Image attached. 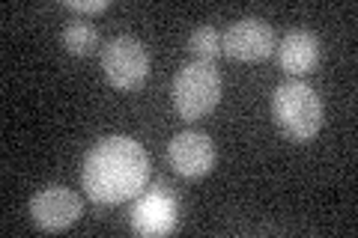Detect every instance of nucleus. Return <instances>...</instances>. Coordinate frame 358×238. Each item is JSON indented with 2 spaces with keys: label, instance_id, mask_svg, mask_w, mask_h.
Wrapping results in <instances>:
<instances>
[{
  "label": "nucleus",
  "instance_id": "f257e3e1",
  "mask_svg": "<svg viewBox=\"0 0 358 238\" xmlns=\"http://www.w3.org/2000/svg\"><path fill=\"white\" fill-rule=\"evenodd\" d=\"M150 182V155L131 137H105L87 152L81 167L84 194L99 206L134 200Z\"/></svg>",
  "mask_w": 358,
  "mask_h": 238
},
{
  "label": "nucleus",
  "instance_id": "f03ea898",
  "mask_svg": "<svg viewBox=\"0 0 358 238\" xmlns=\"http://www.w3.org/2000/svg\"><path fill=\"white\" fill-rule=\"evenodd\" d=\"M275 122L289 140L305 143L322 128V98L299 77H289L272 93Z\"/></svg>",
  "mask_w": 358,
  "mask_h": 238
},
{
  "label": "nucleus",
  "instance_id": "7ed1b4c3",
  "mask_svg": "<svg viewBox=\"0 0 358 238\" xmlns=\"http://www.w3.org/2000/svg\"><path fill=\"white\" fill-rule=\"evenodd\" d=\"M173 107L182 119L194 122L215 110L221 98V72L215 63H188L173 77Z\"/></svg>",
  "mask_w": 358,
  "mask_h": 238
},
{
  "label": "nucleus",
  "instance_id": "20e7f679",
  "mask_svg": "<svg viewBox=\"0 0 358 238\" xmlns=\"http://www.w3.org/2000/svg\"><path fill=\"white\" fill-rule=\"evenodd\" d=\"M102 69L110 87L117 89H138L150 75V54L141 39L117 36L105 45L102 51Z\"/></svg>",
  "mask_w": 358,
  "mask_h": 238
},
{
  "label": "nucleus",
  "instance_id": "39448f33",
  "mask_svg": "<svg viewBox=\"0 0 358 238\" xmlns=\"http://www.w3.org/2000/svg\"><path fill=\"white\" fill-rule=\"evenodd\" d=\"M179 200L164 182L159 188L138 194V202L131 209V230L138 235H167L176 226Z\"/></svg>",
  "mask_w": 358,
  "mask_h": 238
},
{
  "label": "nucleus",
  "instance_id": "423d86ee",
  "mask_svg": "<svg viewBox=\"0 0 358 238\" xmlns=\"http://www.w3.org/2000/svg\"><path fill=\"white\" fill-rule=\"evenodd\" d=\"M30 218L45 232H60L81 218V197L66 185H48L30 200Z\"/></svg>",
  "mask_w": 358,
  "mask_h": 238
},
{
  "label": "nucleus",
  "instance_id": "0eeeda50",
  "mask_svg": "<svg viewBox=\"0 0 358 238\" xmlns=\"http://www.w3.org/2000/svg\"><path fill=\"white\" fill-rule=\"evenodd\" d=\"M221 39H224V51L242 63L266 60L275 51V30L263 18H242L236 24H230Z\"/></svg>",
  "mask_w": 358,
  "mask_h": 238
},
{
  "label": "nucleus",
  "instance_id": "6e6552de",
  "mask_svg": "<svg viewBox=\"0 0 358 238\" xmlns=\"http://www.w3.org/2000/svg\"><path fill=\"white\" fill-rule=\"evenodd\" d=\"M167 161L185 179H200L215 167V146L203 131H179L167 146Z\"/></svg>",
  "mask_w": 358,
  "mask_h": 238
},
{
  "label": "nucleus",
  "instance_id": "1a4fd4ad",
  "mask_svg": "<svg viewBox=\"0 0 358 238\" xmlns=\"http://www.w3.org/2000/svg\"><path fill=\"white\" fill-rule=\"evenodd\" d=\"M322 57V45L320 36L310 30H289L287 36L278 45V63L289 77H305L320 66Z\"/></svg>",
  "mask_w": 358,
  "mask_h": 238
},
{
  "label": "nucleus",
  "instance_id": "9d476101",
  "mask_svg": "<svg viewBox=\"0 0 358 238\" xmlns=\"http://www.w3.org/2000/svg\"><path fill=\"white\" fill-rule=\"evenodd\" d=\"M96 45H99V33H96L93 24H87V21L75 18V21H69V24L63 27V48L69 54L87 57V54L96 51Z\"/></svg>",
  "mask_w": 358,
  "mask_h": 238
},
{
  "label": "nucleus",
  "instance_id": "9b49d317",
  "mask_svg": "<svg viewBox=\"0 0 358 238\" xmlns=\"http://www.w3.org/2000/svg\"><path fill=\"white\" fill-rule=\"evenodd\" d=\"M188 51L197 63H215L224 51V39L215 27H197L188 39Z\"/></svg>",
  "mask_w": 358,
  "mask_h": 238
},
{
  "label": "nucleus",
  "instance_id": "f8f14e48",
  "mask_svg": "<svg viewBox=\"0 0 358 238\" xmlns=\"http://www.w3.org/2000/svg\"><path fill=\"white\" fill-rule=\"evenodd\" d=\"M72 9V13H105V9L110 6L108 0H69V3H66Z\"/></svg>",
  "mask_w": 358,
  "mask_h": 238
}]
</instances>
